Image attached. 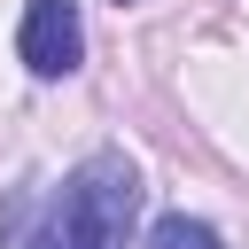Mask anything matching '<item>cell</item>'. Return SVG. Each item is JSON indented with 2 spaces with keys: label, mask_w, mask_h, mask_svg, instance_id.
<instances>
[{
  "label": "cell",
  "mask_w": 249,
  "mask_h": 249,
  "mask_svg": "<svg viewBox=\"0 0 249 249\" xmlns=\"http://www.w3.org/2000/svg\"><path fill=\"white\" fill-rule=\"evenodd\" d=\"M140 195H148V187H140L132 156L101 148V156H86V163L54 187V202L39 210V226L23 233V249H132Z\"/></svg>",
  "instance_id": "1"
},
{
  "label": "cell",
  "mask_w": 249,
  "mask_h": 249,
  "mask_svg": "<svg viewBox=\"0 0 249 249\" xmlns=\"http://www.w3.org/2000/svg\"><path fill=\"white\" fill-rule=\"evenodd\" d=\"M148 249H226V233H218L210 218H187V210H171V218H156Z\"/></svg>",
  "instance_id": "3"
},
{
  "label": "cell",
  "mask_w": 249,
  "mask_h": 249,
  "mask_svg": "<svg viewBox=\"0 0 249 249\" xmlns=\"http://www.w3.org/2000/svg\"><path fill=\"white\" fill-rule=\"evenodd\" d=\"M16 54L31 78H70L86 62V23H78V0H31L23 8V31H16Z\"/></svg>",
  "instance_id": "2"
},
{
  "label": "cell",
  "mask_w": 249,
  "mask_h": 249,
  "mask_svg": "<svg viewBox=\"0 0 249 249\" xmlns=\"http://www.w3.org/2000/svg\"><path fill=\"white\" fill-rule=\"evenodd\" d=\"M117 8H124V0H117Z\"/></svg>",
  "instance_id": "4"
}]
</instances>
